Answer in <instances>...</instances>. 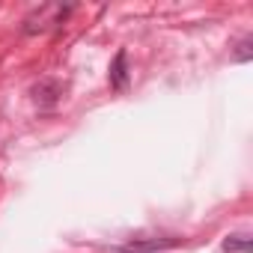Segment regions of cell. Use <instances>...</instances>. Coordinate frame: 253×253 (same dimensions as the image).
I'll return each mask as SVG.
<instances>
[{
    "label": "cell",
    "mask_w": 253,
    "mask_h": 253,
    "mask_svg": "<svg viewBox=\"0 0 253 253\" xmlns=\"http://www.w3.org/2000/svg\"><path fill=\"white\" fill-rule=\"evenodd\" d=\"M110 253H134V250H128V247H119V250H110Z\"/></svg>",
    "instance_id": "5b68a950"
},
{
    "label": "cell",
    "mask_w": 253,
    "mask_h": 253,
    "mask_svg": "<svg viewBox=\"0 0 253 253\" xmlns=\"http://www.w3.org/2000/svg\"><path fill=\"white\" fill-rule=\"evenodd\" d=\"M33 95H36V101H39V107H54L57 101H60V95H63V89H60V84L57 81H42V84H36L33 86Z\"/></svg>",
    "instance_id": "6da1fadb"
},
{
    "label": "cell",
    "mask_w": 253,
    "mask_h": 253,
    "mask_svg": "<svg viewBox=\"0 0 253 253\" xmlns=\"http://www.w3.org/2000/svg\"><path fill=\"white\" fill-rule=\"evenodd\" d=\"M223 253H250V238L247 235H229L223 241Z\"/></svg>",
    "instance_id": "3957f363"
},
{
    "label": "cell",
    "mask_w": 253,
    "mask_h": 253,
    "mask_svg": "<svg viewBox=\"0 0 253 253\" xmlns=\"http://www.w3.org/2000/svg\"><path fill=\"white\" fill-rule=\"evenodd\" d=\"M235 48H238V51L232 54V60H238V63H247V60H250V36H244V39H241Z\"/></svg>",
    "instance_id": "277c9868"
},
{
    "label": "cell",
    "mask_w": 253,
    "mask_h": 253,
    "mask_svg": "<svg viewBox=\"0 0 253 253\" xmlns=\"http://www.w3.org/2000/svg\"><path fill=\"white\" fill-rule=\"evenodd\" d=\"M125 51H119L116 54V60H113V66H110V86L113 89H122L125 86V81H128V72H125Z\"/></svg>",
    "instance_id": "7a4b0ae2"
}]
</instances>
